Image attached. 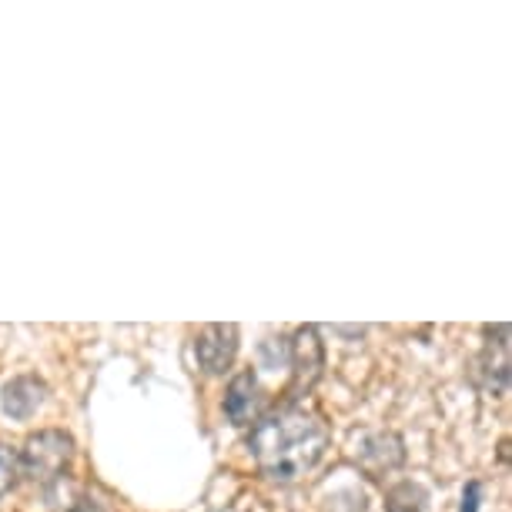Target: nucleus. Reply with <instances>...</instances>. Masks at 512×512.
<instances>
[{
	"instance_id": "obj_8",
	"label": "nucleus",
	"mask_w": 512,
	"mask_h": 512,
	"mask_svg": "<svg viewBox=\"0 0 512 512\" xmlns=\"http://www.w3.org/2000/svg\"><path fill=\"white\" fill-rule=\"evenodd\" d=\"M258 399H262V392H258L255 372H241L231 379L225 392V415L235 425H248L258 412Z\"/></svg>"
},
{
	"instance_id": "obj_5",
	"label": "nucleus",
	"mask_w": 512,
	"mask_h": 512,
	"mask_svg": "<svg viewBox=\"0 0 512 512\" xmlns=\"http://www.w3.org/2000/svg\"><path fill=\"white\" fill-rule=\"evenodd\" d=\"M292 369H295V395L312 392L325 369V345L315 325H302L292 335Z\"/></svg>"
},
{
	"instance_id": "obj_7",
	"label": "nucleus",
	"mask_w": 512,
	"mask_h": 512,
	"mask_svg": "<svg viewBox=\"0 0 512 512\" xmlns=\"http://www.w3.org/2000/svg\"><path fill=\"white\" fill-rule=\"evenodd\" d=\"M44 402H47V382L37 379V375H17L0 392V405L17 422H27Z\"/></svg>"
},
{
	"instance_id": "obj_1",
	"label": "nucleus",
	"mask_w": 512,
	"mask_h": 512,
	"mask_svg": "<svg viewBox=\"0 0 512 512\" xmlns=\"http://www.w3.org/2000/svg\"><path fill=\"white\" fill-rule=\"evenodd\" d=\"M328 446H332V432L325 419L298 399L265 412L248 436L258 472L275 482L305 479L325 459Z\"/></svg>"
},
{
	"instance_id": "obj_12",
	"label": "nucleus",
	"mask_w": 512,
	"mask_h": 512,
	"mask_svg": "<svg viewBox=\"0 0 512 512\" xmlns=\"http://www.w3.org/2000/svg\"><path fill=\"white\" fill-rule=\"evenodd\" d=\"M71 512H101V506H98V499H91V496H81L74 502V509Z\"/></svg>"
},
{
	"instance_id": "obj_9",
	"label": "nucleus",
	"mask_w": 512,
	"mask_h": 512,
	"mask_svg": "<svg viewBox=\"0 0 512 512\" xmlns=\"http://www.w3.org/2000/svg\"><path fill=\"white\" fill-rule=\"evenodd\" d=\"M429 509V492L419 482H399L385 496V512H425Z\"/></svg>"
},
{
	"instance_id": "obj_11",
	"label": "nucleus",
	"mask_w": 512,
	"mask_h": 512,
	"mask_svg": "<svg viewBox=\"0 0 512 512\" xmlns=\"http://www.w3.org/2000/svg\"><path fill=\"white\" fill-rule=\"evenodd\" d=\"M479 492H482L479 482H469L466 496H462V512H479Z\"/></svg>"
},
{
	"instance_id": "obj_10",
	"label": "nucleus",
	"mask_w": 512,
	"mask_h": 512,
	"mask_svg": "<svg viewBox=\"0 0 512 512\" xmlns=\"http://www.w3.org/2000/svg\"><path fill=\"white\" fill-rule=\"evenodd\" d=\"M17 482H21V452L14 446H0V499L14 492Z\"/></svg>"
},
{
	"instance_id": "obj_3",
	"label": "nucleus",
	"mask_w": 512,
	"mask_h": 512,
	"mask_svg": "<svg viewBox=\"0 0 512 512\" xmlns=\"http://www.w3.org/2000/svg\"><path fill=\"white\" fill-rule=\"evenodd\" d=\"M486 349H482L476 362V382L492 395L509 392V325H492L486 328Z\"/></svg>"
},
{
	"instance_id": "obj_2",
	"label": "nucleus",
	"mask_w": 512,
	"mask_h": 512,
	"mask_svg": "<svg viewBox=\"0 0 512 512\" xmlns=\"http://www.w3.org/2000/svg\"><path fill=\"white\" fill-rule=\"evenodd\" d=\"M74 459V439L61 429H41L21 449V476L37 486H51L67 472Z\"/></svg>"
},
{
	"instance_id": "obj_4",
	"label": "nucleus",
	"mask_w": 512,
	"mask_h": 512,
	"mask_svg": "<svg viewBox=\"0 0 512 512\" xmlns=\"http://www.w3.org/2000/svg\"><path fill=\"white\" fill-rule=\"evenodd\" d=\"M238 355L235 325H205L195 338V359L205 375H225Z\"/></svg>"
},
{
	"instance_id": "obj_6",
	"label": "nucleus",
	"mask_w": 512,
	"mask_h": 512,
	"mask_svg": "<svg viewBox=\"0 0 512 512\" xmlns=\"http://www.w3.org/2000/svg\"><path fill=\"white\" fill-rule=\"evenodd\" d=\"M355 462H359V469L365 472V476L382 479L405 462V446H402L399 436H392V432H375V436H365L359 442Z\"/></svg>"
}]
</instances>
